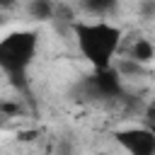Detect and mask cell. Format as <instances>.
Masks as SVG:
<instances>
[{
    "label": "cell",
    "mask_w": 155,
    "mask_h": 155,
    "mask_svg": "<svg viewBox=\"0 0 155 155\" xmlns=\"http://www.w3.org/2000/svg\"><path fill=\"white\" fill-rule=\"evenodd\" d=\"M73 31H75L82 56L94 68L111 65V58L121 44V31L116 27H111L107 22H75Z\"/></svg>",
    "instance_id": "cell-1"
},
{
    "label": "cell",
    "mask_w": 155,
    "mask_h": 155,
    "mask_svg": "<svg viewBox=\"0 0 155 155\" xmlns=\"http://www.w3.org/2000/svg\"><path fill=\"white\" fill-rule=\"evenodd\" d=\"M80 5H82V10H87L94 17H104L116 10V0H80Z\"/></svg>",
    "instance_id": "cell-5"
},
{
    "label": "cell",
    "mask_w": 155,
    "mask_h": 155,
    "mask_svg": "<svg viewBox=\"0 0 155 155\" xmlns=\"http://www.w3.org/2000/svg\"><path fill=\"white\" fill-rule=\"evenodd\" d=\"M17 0H0V10H7V7H12Z\"/></svg>",
    "instance_id": "cell-9"
},
{
    "label": "cell",
    "mask_w": 155,
    "mask_h": 155,
    "mask_svg": "<svg viewBox=\"0 0 155 155\" xmlns=\"http://www.w3.org/2000/svg\"><path fill=\"white\" fill-rule=\"evenodd\" d=\"M116 140L131 155H153L155 153V133L153 128H126L116 133Z\"/></svg>",
    "instance_id": "cell-4"
},
{
    "label": "cell",
    "mask_w": 155,
    "mask_h": 155,
    "mask_svg": "<svg viewBox=\"0 0 155 155\" xmlns=\"http://www.w3.org/2000/svg\"><path fill=\"white\" fill-rule=\"evenodd\" d=\"M56 12V5L51 0H31L29 2V15L34 19H51Z\"/></svg>",
    "instance_id": "cell-6"
},
{
    "label": "cell",
    "mask_w": 155,
    "mask_h": 155,
    "mask_svg": "<svg viewBox=\"0 0 155 155\" xmlns=\"http://www.w3.org/2000/svg\"><path fill=\"white\" fill-rule=\"evenodd\" d=\"M131 61H136V63H150V61H153V46H150L148 39H138V41L133 44V48H131Z\"/></svg>",
    "instance_id": "cell-7"
},
{
    "label": "cell",
    "mask_w": 155,
    "mask_h": 155,
    "mask_svg": "<svg viewBox=\"0 0 155 155\" xmlns=\"http://www.w3.org/2000/svg\"><path fill=\"white\" fill-rule=\"evenodd\" d=\"M0 111H7V114H19V107H17V104H0Z\"/></svg>",
    "instance_id": "cell-8"
},
{
    "label": "cell",
    "mask_w": 155,
    "mask_h": 155,
    "mask_svg": "<svg viewBox=\"0 0 155 155\" xmlns=\"http://www.w3.org/2000/svg\"><path fill=\"white\" fill-rule=\"evenodd\" d=\"M34 51H36L34 31H12L5 39H0V68L12 78H22L34 58Z\"/></svg>",
    "instance_id": "cell-2"
},
{
    "label": "cell",
    "mask_w": 155,
    "mask_h": 155,
    "mask_svg": "<svg viewBox=\"0 0 155 155\" xmlns=\"http://www.w3.org/2000/svg\"><path fill=\"white\" fill-rule=\"evenodd\" d=\"M87 90H90V97H116L121 92V85H119V73L111 68V65H104V68H94V73L87 78Z\"/></svg>",
    "instance_id": "cell-3"
}]
</instances>
